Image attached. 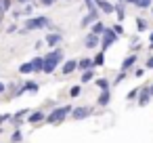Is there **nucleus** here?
Returning a JSON list of instances; mask_svg holds the SVG:
<instances>
[{"label": "nucleus", "mask_w": 153, "mask_h": 143, "mask_svg": "<svg viewBox=\"0 0 153 143\" xmlns=\"http://www.w3.org/2000/svg\"><path fill=\"white\" fill-rule=\"evenodd\" d=\"M76 70H78V61H76V59H69V61H65V63H63L61 74H63V76H69V74H74Z\"/></svg>", "instance_id": "nucleus-14"}, {"label": "nucleus", "mask_w": 153, "mask_h": 143, "mask_svg": "<svg viewBox=\"0 0 153 143\" xmlns=\"http://www.w3.org/2000/svg\"><path fill=\"white\" fill-rule=\"evenodd\" d=\"M7 88H9V84H4V82H0V95H2V93H4Z\"/></svg>", "instance_id": "nucleus-39"}, {"label": "nucleus", "mask_w": 153, "mask_h": 143, "mask_svg": "<svg viewBox=\"0 0 153 143\" xmlns=\"http://www.w3.org/2000/svg\"><path fill=\"white\" fill-rule=\"evenodd\" d=\"M51 25H53V23H51V17H46V15H36V17L25 19L23 30H25V32H34V30H46V28H51Z\"/></svg>", "instance_id": "nucleus-2"}, {"label": "nucleus", "mask_w": 153, "mask_h": 143, "mask_svg": "<svg viewBox=\"0 0 153 143\" xmlns=\"http://www.w3.org/2000/svg\"><path fill=\"white\" fill-rule=\"evenodd\" d=\"M84 46L86 49H97V46H101V36H97V34H88L86 38H84Z\"/></svg>", "instance_id": "nucleus-10"}, {"label": "nucleus", "mask_w": 153, "mask_h": 143, "mask_svg": "<svg viewBox=\"0 0 153 143\" xmlns=\"http://www.w3.org/2000/svg\"><path fill=\"white\" fill-rule=\"evenodd\" d=\"M90 114H92V107H86V105L74 107V109H71V118H74V120H86Z\"/></svg>", "instance_id": "nucleus-7"}, {"label": "nucleus", "mask_w": 153, "mask_h": 143, "mask_svg": "<svg viewBox=\"0 0 153 143\" xmlns=\"http://www.w3.org/2000/svg\"><path fill=\"white\" fill-rule=\"evenodd\" d=\"M63 63V49L57 46L44 55V74H55V70Z\"/></svg>", "instance_id": "nucleus-1"}, {"label": "nucleus", "mask_w": 153, "mask_h": 143, "mask_svg": "<svg viewBox=\"0 0 153 143\" xmlns=\"http://www.w3.org/2000/svg\"><path fill=\"white\" fill-rule=\"evenodd\" d=\"M94 2H97V9L105 15H111L115 11V2H109V0H94Z\"/></svg>", "instance_id": "nucleus-8"}, {"label": "nucleus", "mask_w": 153, "mask_h": 143, "mask_svg": "<svg viewBox=\"0 0 153 143\" xmlns=\"http://www.w3.org/2000/svg\"><path fill=\"white\" fill-rule=\"evenodd\" d=\"M71 109H74L71 105H61V107H55V109L46 116V122H48V124H61V122H63V120L71 114Z\"/></svg>", "instance_id": "nucleus-3"}, {"label": "nucleus", "mask_w": 153, "mask_h": 143, "mask_svg": "<svg viewBox=\"0 0 153 143\" xmlns=\"http://www.w3.org/2000/svg\"><path fill=\"white\" fill-rule=\"evenodd\" d=\"M90 80H94V67L82 72V76H80V82H82V84H86V82H90Z\"/></svg>", "instance_id": "nucleus-20"}, {"label": "nucleus", "mask_w": 153, "mask_h": 143, "mask_svg": "<svg viewBox=\"0 0 153 143\" xmlns=\"http://www.w3.org/2000/svg\"><path fill=\"white\" fill-rule=\"evenodd\" d=\"M138 93H140V88H132V91L128 93V99H136V97H138Z\"/></svg>", "instance_id": "nucleus-32"}, {"label": "nucleus", "mask_w": 153, "mask_h": 143, "mask_svg": "<svg viewBox=\"0 0 153 143\" xmlns=\"http://www.w3.org/2000/svg\"><path fill=\"white\" fill-rule=\"evenodd\" d=\"M92 67H94L92 59H88V57H82V59H78V70H80V72H86V70H92Z\"/></svg>", "instance_id": "nucleus-15"}, {"label": "nucleus", "mask_w": 153, "mask_h": 143, "mask_svg": "<svg viewBox=\"0 0 153 143\" xmlns=\"http://www.w3.org/2000/svg\"><path fill=\"white\" fill-rule=\"evenodd\" d=\"M11 141H13V143H21V141H23V133H21L19 128H15L13 135H11Z\"/></svg>", "instance_id": "nucleus-24"}, {"label": "nucleus", "mask_w": 153, "mask_h": 143, "mask_svg": "<svg viewBox=\"0 0 153 143\" xmlns=\"http://www.w3.org/2000/svg\"><path fill=\"white\" fill-rule=\"evenodd\" d=\"M99 17H101V11H88V13H86V15L82 17L80 25H82V28H88V25L97 23V21H99Z\"/></svg>", "instance_id": "nucleus-6"}, {"label": "nucleus", "mask_w": 153, "mask_h": 143, "mask_svg": "<svg viewBox=\"0 0 153 143\" xmlns=\"http://www.w3.org/2000/svg\"><path fill=\"white\" fill-rule=\"evenodd\" d=\"M115 15H117V21L122 23L124 19H126V9H124V2H120V0H117V2H115V11H113Z\"/></svg>", "instance_id": "nucleus-17"}, {"label": "nucleus", "mask_w": 153, "mask_h": 143, "mask_svg": "<svg viewBox=\"0 0 153 143\" xmlns=\"http://www.w3.org/2000/svg\"><path fill=\"white\" fill-rule=\"evenodd\" d=\"M149 25H147V21L143 19V17H136V32H145Z\"/></svg>", "instance_id": "nucleus-25"}, {"label": "nucleus", "mask_w": 153, "mask_h": 143, "mask_svg": "<svg viewBox=\"0 0 153 143\" xmlns=\"http://www.w3.org/2000/svg\"><path fill=\"white\" fill-rule=\"evenodd\" d=\"M151 97H153V95H151V91H149V84H147V86H143V88H140V93H138V105H140V107H145V105L151 101Z\"/></svg>", "instance_id": "nucleus-11"}, {"label": "nucleus", "mask_w": 153, "mask_h": 143, "mask_svg": "<svg viewBox=\"0 0 153 143\" xmlns=\"http://www.w3.org/2000/svg\"><path fill=\"white\" fill-rule=\"evenodd\" d=\"M126 76H128V72H124V70H120V74L115 76V80H113V84H120V82H122V80H124Z\"/></svg>", "instance_id": "nucleus-28"}, {"label": "nucleus", "mask_w": 153, "mask_h": 143, "mask_svg": "<svg viewBox=\"0 0 153 143\" xmlns=\"http://www.w3.org/2000/svg\"><path fill=\"white\" fill-rule=\"evenodd\" d=\"M120 2H124V4H134V7H136L138 0H120Z\"/></svg>", "instance_id": "nucleus-38"}, {"label": "nucleus", "mask_w": 153, "mask_h": 143, "mask_svg": "<svg viewBox=\"0 0 153 143\" xmlns=\"http://www.w3.org/2000/svg\"><path fill=\"white\" fill-rule=\"evenodd\" d=\"M42 120H46V114L44 112H32V114H27V124H40Z\"/></svg>", "instance_id": "nucleus-12"}, {"label": "nucleus", "mask_w": 153, "mask_h": 143, "mask_svg": "<svg viewBox=\"0 0 153 143\" xmlns=\"http://www.w3.org/2000/svg\"><path fill=\"white\" fill-rule=\"evenodd\" d=\"M19 74H23V76H27V74H34L32 61H25V63H21V65H19Z\"/></svg>", "instance_id": "nucleus-21"}, {"label": "nucleus", "mask_w": 153, "mask_h": 143, "mask_svg": "<svg viewBox=\"0 0 153 143\" xmlns=\"http://www.w3.org/2000/svg\"><path fill=\"white\" fill-rule=\"evenodd\" d=\"M15 32H17V25H15V23H11V25L7 28V34H15Z\"/></svg>", "instance_id": "nucleus-36"}, {"label": "nucleus", "mask_w": 153, "mask_h": 143, "mask_svg": "<svg viewBox=\"0 0 153 143\" xmlns=\"http://www.w3.org/2000/svg\"><path fill=\"white\" fill-rule=\"evenodd\" d=\"M90 32H92V34H97V36H101V34L105 32V23L99 19L97 23H92V25H90Z\"/></svg>", "instance_id": "nucleus-19"}, {"label": "nucleus", "mask_w": 153, "mask_h": 143, "mask_svg": "<svg viewBox=\"0 0 153 143\" xmlns=\"http://www.w3.org/2000/svg\"><path fill=\"white\" fill-rule=\"evenodd\" d=\"M92 63H94V67H101V65L105 63V51H101V53H97V55L92 57Z\"/></svg>", "instance_id": "nucleus-22"}, {"label": "nucleus", "mask_w": 153, "mask_h": 143, "mask_svg": "<svg viewBox=\"0 0 153 143\" xmlns=\"http://www.w3.org/2000/svg\"><path fill=\"white\" fill-rule=\"evenodd\" d=\"M134 76H136V78H143V76H145V70H143V67H136V70H134Z\"/></svg>", "instance_id": "nucleus-35"}, {"label": "nucleus", "mask_w": 153, "mask_h": 143, "mask_svg": "<svg viewBox=\"0 0 153 143\" xmlns=\"http://www.w3.org/2000/svg\"><path fill=\"white\" fill-rule=\"evenodd\" d=\"M120 40V36L113 32V28H105V32L101 34V51H107L109 46H113Z\"/></svg>", "instance_id": "nucleus-4"}, {"label": "nucleus", "mask_w": 153, "mask_h": 143, "mask_svg": "<svg viewBox=\"0 0 153 143\" xmlns=\"http://www.w3.org/2000/svg\"><path fill=\"white\" fill-rule=\"evenodd\" d=\"M80 93H82V86H80V84H76V86L69 88V95H71V97H78Z\"/></svg>", "instance_id": "nucleus-29"}, {"label": "nucleus", "mask_w": 153, "mask_h": 143, "mask_svg": "<svg viewBox=\"0 0 153 143\" xmlns=\"http://www.w3.org/2000/svg\"><path fill=\"white\" fill-rule=\"evenodd\" d=\"M136 61H138V55H136V53H132V55H128V57L122 61V67H120V70L128 72L130 67H134V63H136Z\"/></svg>", "instance_id": "nucleus-13"}, {"label": "nucleus", "mask_w": 153, "mask_h": 143, "mask_svg": "<svg viewBox=\"0 0 153 143\" xmlns=\"http://www.w3.org/2000/svg\"><path fill=\"white\" fill-rule=\"evenodd\" d=\"M84 4H86V9H88V11H99L94 0H84Z\"/></svg>", "instance_id": "nucleus-30"}, {"label": "nucleus", "mask_w": 153, "mask_h": 143, "mask_svg": "<svg viewBox=\"0 0 153 143\" xmlns=\"http://www.w3.org/2000/svg\"><path fill=\"white\" fill-rule=\"evenodd\" d=\"M151 13H153V7H151Z\"/></svg>", "instance_id": "nucleus-43"}, {"label": "nucleus", "mask_w": 153, "mask_h": 143, "mask_svg": "<svg viewBox=\"0 0 153 143\" xmlns=\"http://www.w3.org/2000/svg\"><path fill=\"white\" fill-rule=\"evenodd\" d=\"M145 67H147V70H153V55H151V57L147 59V63H145Z\"/></svg>", "instance_id": "nucleus-37"}, {"label": "nucleus", "mask_w": 153, "mask_h": 143, "mask_svg": "<svg viewBox=\"0 0 153 143\" xmlns=\"http://www.w3.org/2000/svg\"><path fill=\"white\" fill-rule=\"evenodd\" d=\"M113 32H115V34H117V36H124V34H126V32H124V25H122V23H120V21H117V23H115V25H113Z\"/></svg>", "instance_id": "nucleus-27"}, {"label": "nucleus", "mask_w": 153, "mask_h": 143, "mask_svg": "<svg viewBox=\"0 0 153 143\" xmlns=\"http://www.w3.org/2000/svg\"><path fill=\"white\" fill-rule=\"evenodd\" d=\"M7 120H11V114H0V126H2Z\"/></svg>", "instance_id": "nucleus-33"}, {"label": "nucleus", "mask_w": 153, "mask_h": 143, "mask_svg": "<svg viewBox=\"0 0 153 143\" xmlns=\"http://www.w3.org/2000/svg\"><path fill=\"white\" fill-rule=\"evenodd\" d=\"M109 101H111V93H109V91H101V95H99L97 103H99L101 107H105V105H109Z\"/></svg>", "instance_id": "nucleus-18"}, {"label": "nucleus", "mask_w": 153, "mask_h": 143, "mask_svg": "<svg viewBox=\"0 0 153 143\" xmlns=\"http://www.w3.org/2000/svg\"><path fill=\"white\" fill-rule=\"evenodd\" d=\"M23 13H25V15H32V13H34V4H30V2L23 4Z\"/></svg>", "instance_id": "nucleus-31"}, {"label": "nucleus", "mask_w": 153, "mask_h": 143, "mask_svg": "<svg viewBox=\"0 0 153 143\" xmlns=\"http://www.w3.org/2000/svg\"><path fill=\"white\" fill-rule=\"evenodd\" d=\"M61 42H63V36H61L59 32H53V34H46V36H44V44L51 46V49L61 46Z\"/></svg>", "instance_id": "nucleus-5"}, {"label": "nucleus", "mask_w": 153, "mask_h": 143, "mask_svg": "<svg viewBox=\"0 0 153 143\" xmlns=\"http://www.w3.org/2000/svg\"><path fill=\"white\" fill-rule=\"evenodd\" d=\"M149 91H151V95H153V82H151V84H149Z\"/></svg>", "instance_id": "nucleus-42"}, {"label": "nucleus", "mask_w": 153, "mask_h": 143, "mask_svg": "<svg viewBox=\"0 0 153 143\" xmlns=\"http://www.w3.org/2000/svg\"><path fill=\"white\" fill-rule=\"evenodd\" d=\"M32 67H34V74L36 72H44V57H32Z\"/></svg>", "instance_id": "nucleus-16"}, {"label": "nucleus", "mask_w": 153, "mask_h": 143, "mask_svg": "<svg viewBox=\"0 0 153 143\" xmlns=\"http://www.w3.org/2000/svg\"><path fill=\"white\" fill-rule=\"evenodd\" d=\"M17 2H19V4H27V0H17Z\"/></svg>", "instance_id": "nucleus-41"}, {"label": "nucleus", "mask_w": 153, "mask_h": 143, "mask_svg": "<svg viewBox=\"0 0 153 143\" xmlns=\"http://www.w3.org/2000/svg\"><path fill=\"white\" fill-rule=\"evenodd\" d=\"M136 7H138V9H151V7H153V0H138Z\"/></svg>", "instance_id": "nucleus-26"}, {"label": "nucleus", "mask_w": 153, "mask_h": 143, "mask_svg": "<svg viewBox=\"0 0 153 143\" xmlns=\"http://www.w3.org/2000/svg\"><path fill=\"white\" fill-rule=\"evenodd\" d=\"M55 2H57V0H40V4H42V7H53Z\"/></svg>", "instance_id": "nucleus-34"}, {"label": "nucleus", "mask_w": 153, "mask_h": 143, "mask_svg": "<svg viewBox=\"0 0 153 143\" xmlns=\"http://www.w3.org/2000/svg\"><path fill=\"white\" fill-rule=\"evenodd\" d=\"M149 49H151V51H153V32H151V34H149Z\"/></svg>", "instance_id": "nucleus-40"}, {"label": "nucleus", "mask_w": 153, "mask_h": 143, "mask_svg": "<svg viewBox=\"0 0 153 143\" xmlns=\"http://www.w3.org/2000/svg\"><path fill=\"white\" fill-rule=\"evenodd\" d=\"M97 86H99L101 91H109V88H111V82H109L107 78H97Z\"/></svg>", "instance_id": "nucleus-23"}, {"label": "nucleus", "mask_w": 153, "mask_h": 143, "mask_svg": "<svg viewBox=\"0 0 153 143\" xmlns=\"http://www.w3.org/2000/svg\"><path fill=\"white\" fill-rule=\"evenodd\" d=\"M38 91H40V84H38L36 80H27V82H23V84H21L19 95H23V93H38Z\"/></svg>", "instance_id": "nucleus-9"}]
</instances>
